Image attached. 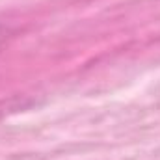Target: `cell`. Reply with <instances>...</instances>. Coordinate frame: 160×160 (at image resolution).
<instances>
[{
  "mask_svg": "<svg viewBox=\"0 0 160 160\" xmlns=\"http://www.w3.org/2000/svg\"><path fill=\"white\" fill-rule=\"evenodd\" d=\"M8 39V28H4V26H0V47L4 45V41Z\"/></svg>",
  "mask_w": 160,
  "mask_h": 160,
  "instance_id": "6da1fadb",
  "label": "cell"
}]
</instances>
